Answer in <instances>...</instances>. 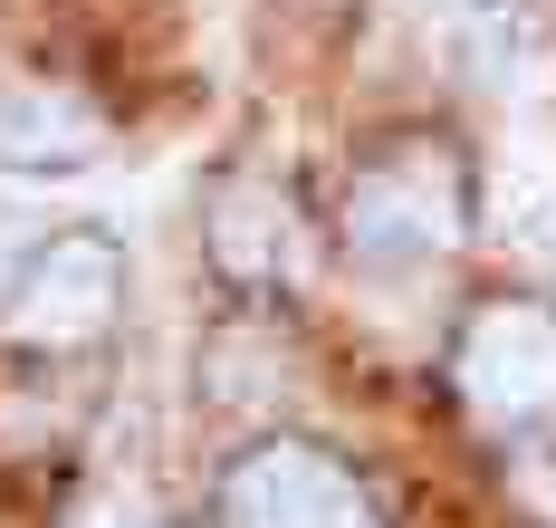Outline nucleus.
<instances>
[{
	"label": "nucleus",
	"mask_w": 556,
	"mask_h": 528,
	"mask_svg": "<svg viewBox=\"0 0 556 528\" xmlns=\"http://www.w3.org/2000/svg\"><path fill=\"white\" fill-rule=\"evenodd\" d=\"M422 10H480V0H422Z\"/></svg>",
	"instance_id": "obj_8"
},
{
	"label": "nucleus",
	"mask_w": 556,
	"mask_h": 528,
	"mask_svg": "<svg viewBox=\"0 0 556 528\" xmlns=\"http://www.w3.org/2000/svg\"><path fill=\"white\" fill-rule=\"evenodd\" d=\"M230 528H375V500L355 490V470H336L307 442H269L230 470L222 490Z\"/></svg>",
	"instance_id": "obj_4"
},
{
	"label": "nucleus",
	"mask_w": 556,
	"mask_h": 528,
	"mask_svg": "<svg viewBox=\"0 0 556 528\" xmlns=\"http://www.w3.org/2000/svg\"><path fill=\"white\" fill-rule=\"evenodd\" d=\"M345 240L375 269H422L460 240V174L442 154H393L345 192Z\"/></svg>",
	"instance_id": "obj_1"
},
{
	"label": "nucleus",
	"mask_w": 556,
	"mask_h": 528,
	"mask_svg": "<svg viewBox=\"0 0 556 528\" xmlns=\"http://www.w3.org/2000/svg\"><path fill=\"white\" fill-rule=\"evenodd\" d=\"M115 298H125V260H115V240L67 231V240H49V250L20 260L0 327H10L20 347H49L58 355V347H87V337L115 317Z\"/></svg>",
	"instance_id": "obj_2"
},
{
	"label": "nucleus",
	"mask_w": 556,
	"mask_h": 528,
	"mask_svg": "<svg viewBox=\"0 0 556 528\" xmlns=\"http://www.w3.org/2000/svg\"><path fill=\"white\" fill-rule=\"evenodd\" d=\"M212 260H222L230 279L298 269V212H288L278 183H230L222 202H212Z\"/></svg>",
	"instance_id": "obj_6"
},
{
	"label": "nucleus",
	"mask_w": 556,
	"mask_h": 528,
	"mask_svg": "<svg viewBox=\"0 0 556 528\" xmlns=\"http://www.w3.org/2000/svg\"><path fill=\"white\" fill-rule=\"evenodd\" d=\"M460 394L480 423L500 432H528V423H556V317L508 298V307H480L470 337H460Z\"/></svg>",
	"instance_id": "obj_3"
},
{
	"label": "nucleus",
	"mask_w": 556,
	"mask_h": 528,
	"mask_svg": "<svg viewBox=\"0 0 556 528\" xmlns=\"http://www.w3.org/2000/svg\"><path fill=\"white\" fill-rule=\"evenodd\" d=\"M106 154V116L49 87V77H0V164H29V174H77Z\"/></svg>",
	"instance_id": "obj_5"
},
{
	"label": "nucleus",
	"mask_w": 556,
	"mask_h": 528,
	"mask_svg": "<svg viewBox=\"0 0 556 528\" xmlns=\"http://www.w3.org/2000/svg\"><path fill=\"white\" fill-rule=\"evenodd\" d=\"M10 240H20V212H0V289L20 279V269H10Z\"/></svg>",
	"instance_id": "obj_7"
}]
</instances>
